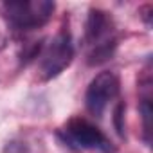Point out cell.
<instances>
[{"label":"cell","instance_id":"6da1fadb","mask_svg":"<svg viewBox=\"0 0 153 153\" xmlns=\"http://www.w3.org/2000/svg\"><path fill=\"white\" fill-rule=\"evenodd\" d=\"M85 40L88 45V65H101L112 59L117 36H115V24L106 11L92 9L87 18L85 25Z\"/></svg>","mask_w":153,"mask_h":153},{"label":"cell","instance_id":"7a4b0ae2","mask_svg":"<svg viewBox=\"0 0 153 153\" xmlns=\"http://www.w3.org/2000/svg\"><path fill=\"white\" fill-rule=\"evenodd\" d=\"M4 16L9 25L16 31H33L43 27L52 13L54 2L51 0H15L2 6Z\"/></svg>","mask_w":153,"mask_h":153},{"label":"cell","instance_id":"3957f363","mask_svg":"<svg viewBox=\"0 0 153 153\" xmlns=\"http://www.w3.org/2000/svg\"><path fill=\"white\" fill-rule=\"evenodd\" d=\"M59 137L63 142H67L72 148H79V149H97L101 153H112L114 146L110 139L96 128L92 123L81 117H74L70 119L61 130Z\"/></svg>","mask_w":153,"mask_h":153},{"label":"cell","instance_id":"277c9868","mask_svg":"<svg viewBox=\"0 0 153 153\" xmlns=\"http://www.w3.org/2000/svg\"><path fill=\"white\" fill-rule=\"evenodd\" d=\"M74 58L72 38L67 31L56 34L40 56V76L43 79H52L59 76Z\"/></svg>","mask_w":153,"mask_h":153},{"label":"cell","instance_id":"5b68a950","mask_svg":"<svg viewBox=\"0 0 153 153\" xmlns=\"http://www.w3.org/2000/svg\"><path fill=\"white\" fill-rule=\"evenodd\" d=\"M117 94H119L117 74L110 72V70H105V72L97 74L87 88V96H85L87 110L94 117H103L105 110L117 97Z\"/></svg>","mask_w":153,"mask_h":153},{"label":"cell","instance_id":"8992f818","mask_svg":"<svg viewBox=\"0 0 153 153\" xmlns=\"http://www.w3.org/2000/svg\"><path fill=\"white\" fill-rule=\"evenodd\" d=\"M140 114H142V123H144V140L146 144L151 142V117H153V108H151V99L146 96L140 103Z\"/></svg>","mask_w":153,"mask_h":153}]
</instances>
